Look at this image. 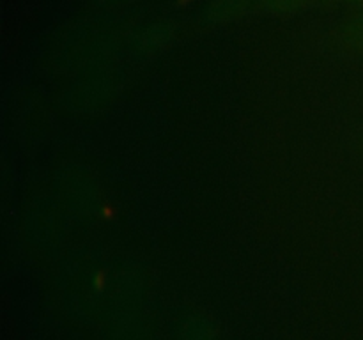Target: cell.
Segmentation results:
<instances>
[{
  "label": "cell",
  "mask_w": 363,
  "mask_h": 340,
  "mask_svg": "<svg viewBox=\"0 0 363 340\" xmlns=\"http://www.w3.org/2000/svg\"><path fill=\"white\" fill-rule=\"evenodd\" d=\"M353 39L358 46L363 50V16L354 23L353 27Z\"/></svg>",
  "instance_id": "obj_1"
},
{
  "label": "cell",
  "mask_w": 363,
  "mask_h": 340,
  "mask_svg": "<svg viewBox=\"0 0 363 340\" xmlns=\"http://www.w3.org/2000/svg\"><path fill=\"white\" fill-rule=\"evenodd\" d=\"M188 2H191V0H179V4H188Z\"/></svg>",
  "instance_id": "obj_2"
}]
</instances>
